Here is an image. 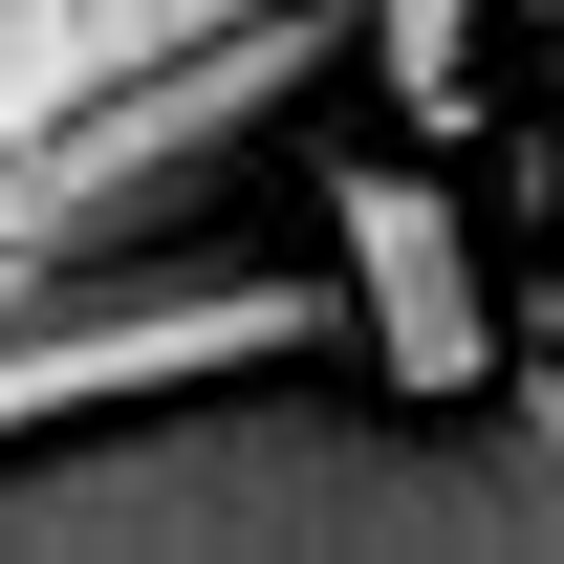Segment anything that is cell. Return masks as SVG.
<instances>
[{
    "label": "cell",
    "mask_w": 564,
    "mask_h": 564,
    "mask_svg": "<svg viewBox=\"0 0 564 564\" xmlns=\"http://www.w3.org/2000/svg\"><path fill=\"white\" fill-rule=\"evenodd\" d=\"M326 261H348V348H369V391H478V369H499L478 217L434 196V174H391V152H369L348 196H326Z\"/></svg>",
    "instance_id": "4"
},
{
    "label": "cell",
    "mask_w": 564,
    "mask_h": 564,
    "mask_svg": "<svg viewBox=\"0 0 564 564\" xmlns=\"http://www.w3.org/2000/svg\"><path fill=\"white\" fill-rule=\"evenodd\" d=\"M369 44V0H261V22H196V44H152L66 109V131L0 174V282L22 261H131V239H196L239 174L282 152V109Z\"/></svg>",
    "instance_id": "2"
},
{
    "label": "cell",
    "mask_w": 564,
    "mask_h": 564,
    "mask_svg": "<svg viewBox=\"0 0 564 564\" xmlns=\"http://www.w3.org/2000/svg\"><path fill=\"white\" fill-rule=\"evenodd\" d=\"M521 44H543V66H564V0H521Z\"/></svg>",
    "instance_id": "7"
},
{
    "label": "cell",
    "mask_w": 564,
    "mask_h": 564,
    "mask_svg": "<svg viewBox=\"0 0 564 564\" xmlns=\"http://www.w3.org/2000/svg\"><path fill=\"white\" fill-rule=\"evenodd\" d=\"M478 44H499V0H369V87H391V109H456Z\"/></svg>",
    "instance_id": "6"
},
{
    "label": "cell",
    "mask_w": 564,
    "mask_h": 564,
    "mask_svg": "<svg viewBox=\"0 0 564 564\" xmlns=\"http://www.w3.org/2000/svg\"><path fill=\"white\" fill-rule=\"evenodd\" d=\"M0 564H564V369L348 391L326 348L0 456Z\"/></svg>",
    "instance_id": "1"
},
{
    "label": "cell",
    "mask_w": 564,
    "mask_h": 564,
    "mask_svg": "<svg viewBox=\"0 0 564 564\" xmlns=\"http://www.w3.org/2000/svg\"><path fill=\"white\" fill-rule=\"evenodd\" d=\"M348 282H282L239 239H131V261H22L0 282V456L22 434H87L131 391H196V369H261V348H326Z\"/></svg>",
    "instance_id": "3"
},
{
    "label": "cell",
    "mask_w": 564,
    "mask_h": 564,
    "mask_svg": "<svg viewBox=\"0 0 564 564\" xmlns=\"http://www.w3.org/2000/svg\"><path fill=\"white\" fill-rule=\"evenodd\" d=\"M196 22H261V0H0V174L66 131L109 66H152V44H196Z\"/></svg>",
    "instance_id": "5"
}]
</instances>
